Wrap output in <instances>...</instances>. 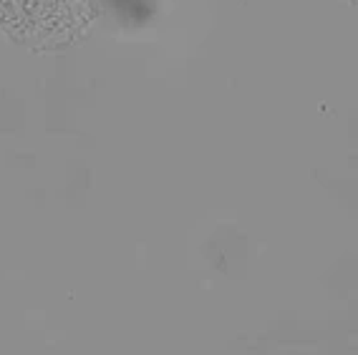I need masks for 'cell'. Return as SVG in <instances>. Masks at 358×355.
Wrapping results in <instances>:
<instances>
[{
  "label": "cell",
  "instance_id": "1",
  "mask_svg": "<svg viewBox=\"0 0 358 355\" xmlns=\"http://www.w3.org/2000/svg\"><path fill=\"white\" fill-rule=\"evenodd\" d=\"M99 18V0H0V36L36 56L81 45Z\"/></svg>",
  "mask_w": 358,
  "mask_h": 355
},
{
  "label": "cell",
  "instance_id": "2",
  "mask_svg": "<svg viewBox=\"0 0 358 355\" xmlns=\"http://www.w3.org/2000/svg\"><path fill=\"white\" fill-rule=\"evenodd\" d=\"M343 3H345V6H351V8H356V3H358V0H343Z\"/></svg>",
  "mask_w": 358,
  "mask_h": 355
}]
</instances>
